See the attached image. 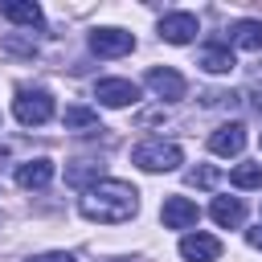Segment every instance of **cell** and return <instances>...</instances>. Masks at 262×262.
Instances as JSON below:
<instances>
[{"label": "cell", "instance_id": "1", "mask_svg": "<svg viewBox=\"0 0 262 262\" xmlns=\"http://www.w3.org/2000/svg\"><path fill=\"white\" fill-rule=\"evenodd\" d=\"M78 209H82L86 221L119 225V221H131V217L139 213V192H135V184H127V180H98V184H90V188L82 192Z\"/></svg>", "mask_w": 262, "mask_h": 262}, {"label": "cell", "instance_id": "2", "mask_svg": "<svg viewBox=\"0 0 262 262\" xmlns=\"http://www.w3.org/2000/svg\"><path fill=\"white\" fill-rule=\"evenodd\" d=\"M131 164H139L143 172H172L184 164V151L168 139H143L135 151H131Z\"/></svg>", "mask_w": 262, "mask_h": 262}, {"label": "cell", "instance_id": "3", "mask_svg": "<svg viewBox=\"0 0 262 262\" xmlns=\"http://www.w3.org/2000/svg\"><path fill=\"white\" fill-rule=\"evenodd\" d=\"M12 115H16V123H25V127H41V123L53 119V94L41 90V86H37V90H16Z\"/></svg>", "mask_w": 262, "mask_h": 262}, {"label": "cell", "instance_id": "4", "mask_svg": "<svg viewBox=\"0 0 262 262\" xmlns=\"http://www.w3.org/2000/svg\"><path fill=\"white\" fill-rule=\"evenodd\" d=\"M90 49H94L98 57H123V53L135 49V37H131L127 29L106 25V29H94V33H90Z\"/></svg>", "mask_w": 262, "mask_h": 262}, {"label": "cell", "instance_id": "5", "mask_svg": "<svg viewBox=\"0 0 262 262\" xmlns=\"http://www.w3.org/2000/svg\"><path fill=\"white\" fill-rule=\"evenodd\" d=\"M94 98H98L102 106H135V102H139V86H135L131 78H98Z\"/></svg>", "mask_w": 262, "mask_h": 262}, {"label": "cell", "instance_id": "6", "mask_svg": "<svg viewBox=\"0 0 262 262\" xmlns=\"http://www.w3.org/2000/svg\"><path fill=\"white\" fill-rule=\"evenodd\" d=\"M143 82H147V86H151V94H156V98H164V102H176V98H184V90H188V86H184V78H180L172 66H151Z\"/></svg>", "mask_w": 262, "mask_h": 262}, {"label": "cell", "instance_id": "7", "mask_svg": "<svg viewBox=\"0 0 262 262\" xmlns=\"http://www.w3.org/2000/svg\"><path fill=\"white\" fill-rule=\"evenodd\" d=\"M160 221H164V229H192L201 221V209L188 196H168L164 209H160Z\"/></svg>", "mask_w": 262, "mask_h": 262}, {"label": "cell", "instance_id": "8", "mask_svg": "<svg viewBox=\"0 0 262 262\" xmlns=\"http://www.w3.org/2000/svg\"><path fill=\"white\" fill-rule=\"evenodd\" d=\"M196 33H201V20H196L192 12H168V16L160 20V37H164L168 45H188Z\"/></svg>", "mask_w": 262, "mask_h": 262}, {"label": "cell", "instance_id": "9", "mask_svg": "<svg viewBox=\"0 0 262 262\" xmlns=\"http://www.w3.org/2000/svg\"><path fill=\"white\" fill-rule=\"evenodd\" d=\"M180 258L184 262H217L221 258V242L213 237V233H184L180 237Z\"/></svg>", "mask_w": 262, "mask_h": 262}, {"label": "cell", "instance_id": "10", "mask_svg": "<svg viewBox=\"0 0 262 262\" xmlns=\"http://www.w3.org/2000/svg\"><path fill=\"white\" fill-rule=\"evenodd\" d=\"M242 147H246V127L242 123H221L209 135V151L213 156H237Z\"/></svg>", "mask_w": 262, "mask_h": 262}, {"label": "cell", "instance_id": "11", "mask_svg": "<svg viewBox=\"0 0 262 262\" xmlns=\"http://www.w3.org/2000/svg\"><path fill=\"white\" fill-rule=\"evenodd\" d=\"M209 217H213L221 229H237V225L246 221V205H242L237 196H213V205H209Z\"/></svg>", "mask_w": 262, "mask_h": 262}, {"label": "cell", "instance_id": "12", "mask_svg": "<svg viewBox=\"0 0 262 262\" xmlns=\"http://www.w3.org/2000/svg\"><path fill=\"white\" fill-rule=\"evenodd\" d=\"M49 180H53V160H45V156H37V160L16 168V184L20 188H45Z\"/></svg>", "mask_w": 262, "mask_h": 262}, {"label": "cell", "instance_id": "13", "mask_svg": "<svg viewBox=\"0 0 262 262\" xmlns=\"http://www.w3.org/2000/svg\"><path fill=\"white\" fill-rule=\"evenodd\" d=\"M0 12H4L12 25H29V29H37V25H41V8H37L33 0H4V4H0Z\"/></svg>", "mask_w": 262, "mask_h": 262}, {"label": "cell", "instance_id": "14", "mask_svg": "<svg viewBox=\"0 0 262 262\" xmlns=\"http://www.w3.org/2000/svg\"><path fill=\"white\" fill-rule=\"evenodd\" d=\"M102 180V164H90V160H78V164H70L66 168V184L70 188H90V184H98Z\"/></svg>", "mask_w": 262, "mask_h": 262}, {"label": "cell", "instance_id": "15", "mask_svg": "<svg viewBox=\"0 0 262 262\" xmlns=\"http://www.w3.org/2000/svg\"><path fill=\"white\" fill-rule=\"evenodd\" d=\"M229 37H233V45H237V49L262 53V20H237Z\"/></svg>", "mask_w": 262, "mask_h": 262}, {"label": "cell", "instance_id": "16", "mask_svg": "<svg viewBox=\"0 0 262 262\" xmlns=\"http://www.w3.org/2000/svg\"><path fill=\"white\" fill-rule=\"evenodd\" d=\"M237 61H233V53H229V45H209L205 53H201V70L205 74H229Z\"/></svg>", "mask_w": 262, "mask_h": 262}, {"label": "cell", "instance_id": "17", "mask_svg": "<svg viewBox=\"0 0 262 262\" xmlns=\"http://www.w3.org/2000/svg\"><path fill=\"white\" fill-rule=\"evenodd\" d=\"M61 123H66V131H82V127H98V111H90V106H66V115H61Z\"/></svg>", "mask_w": 262, "mask_h": 262}, {"label": "cell", "instance_id": "18", "mask_svg": "<svg viewBox=\"0 0 262 262\" xmlns=\"http://www.w3.org/2000/svg\"><path fill=\"white\" fill-rule=\"evenodd\" d=\"M229 184L233 188H262V164H237L229 172Z\"/></svg>", "mask_w": 262, "mask_h": 262}, {"label": "cell", "instance_id": "19", "mask_svg": "<svg viewBox=\"0 0 262 262\" xmlns=\"http://www.w3.org/2000/svg\"><path fill=\"white\" fill-rule=\"evenodd\" d=\"M188 184H196V188H213V184H217V168H209V164L188 168Z\"/></svg>", "mask_w": 262, "mask_h": 262}, {"label": "cell", "instance_id": "20", "mask_svg": "<svg viewBox=\"0 0 262 262\" xmlns=\"http://www.w3.org/2000/svg\"><path fill=\"white\" fill-rule=\"evenodd\" d=\"M25 262H74V254H66V250H49V254H33V258H25Z\"/></svg>", "mask_w": 262, "mask_h": 262}, {"label": "cell", "instance_id": "21", "mask_svg": "<svg viewBox=\"0 0 262 262\" xmlns=\"http://www.w3.org/2000/svg\"><path fill=\"white\" fill-rule=\"evenodd\" d=\"M246 242H250L254 250H262V225H258V229H246Z\"/></svg>", "mask_w": 262, "mask_h": 262}, {"label": "cell", "instance_id": "22", "mask_svg": "<svg viewBox=\"0 0 262 262\" xmlns=\"http://www.w3.org/2000/svg\"><path fill=\"white\" fill-rule=\"evenodd\" d=\"M254 111H258V115H262V94H258V98H254Z\"/></svg>", "mask_w": 262, "mask_h": 262}]
</instances>
